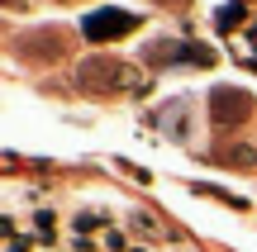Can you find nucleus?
<instances>
[{"mask_svg":"<svg viewBox=\"0 0 257 252\" xmlns=\"http://www.w3.org/2000/svg\"><path fill=\"white\" fill-rule=\"evenodd\" d=\"M128 228H134V233H157V224L148 214H134V219H128Z\"/></svg>","mask_w":257,"mask_h":252,"instance_id":"39448f33","label":"nucleus"},{"mask_svg":"<svg viewBox=\"0 0 257 252\" xmlns=\"http://www.w3.org/2000/svg\"><path fill=\"white\" fill-rule=\"evenodd\" d=\"M134 24H138L134 15H91V19H86V38H91V43H100V38L128 34Z\"/></svg>","mask_w":257,"mask_h":252,"instance_id":"f257e3e1","label":"nucleus"},{"mask_svg":"<svg viewBox=\"0 0 257 252\" xmlns=\"http://www.w3.org/2000/svg\"><path fill=\"white\" fill-rule=\"evenodd\" d=\"M105 224H110L105 209H81V214H72V233H86V238H91V228H105Z\"/></svg>","mask_w":257,"mask_h":252,"instance_id":"f03ea898","label":"nucleus"},{"mask_svg":"<svg viewBox=\"0 0 257 252\" xmlns=\"http://www.w3.org/2000/svg\"><path fill=\"white\" fill-rule=\"evenodd\" d=\"M100 247L105 252H128V233H124V228H105V233H100Z\"/></svg>","mask_w":257,"mask_h":252,"instance_id":"20e7f679","label":"nucleus"},{"mask_svg":"<svg viewBox=\"0 0 257 252\" xmlns=\"http://www.w3.org/2000/svg\"><path fill=\"white\" fill-rule=\"evenodd\" d=\"M128 252H148V247H128Z\"/></svg>","mask_w":257,"mask_h":252,"instance_id":"6e6552de","label":"nucleus"},{"mask_svg":"<svg viewBox=\"0 0 257 252\" xmlns=\"http://www.w3.org/2000/svg\"><path fill=\"white\" fill-rule=\"evenodd\" d=\"M5 252H29V238H24V233H15V238H10V247H5Z\"/></svg>","mask_w":257,"mask_h":252,"instance_id":"0eeeda50","label":"nucleus"},{"mask_svg":"<svg viewBox=\"0 0 257 252\" xmlns=\"http://www.w3.org/2000/svg\"><path fill=\"white\" fill-rule=\"evenodd\" d=\"M100 243H95V238H86V233H72V252H95Z\"/></svg>","mask_w":257,"mask_h":252,"instance_id":"423d86ee","label":"nucleus"},{"mask_svg":"<svg viewBox=\"0 0 257 252\" xmlns=\"http://www.w3.org/2000/svg\"><path fill=\"white\" fill-rule=\"evenodd\" d=\"M53 233H57V214H53V209H34V238H38V243H53Z\"/></svg>","mask_w":257,"mask_h":252,"instance_id":"7ed1b4c3","label":"nucleus"}]
</instances>
